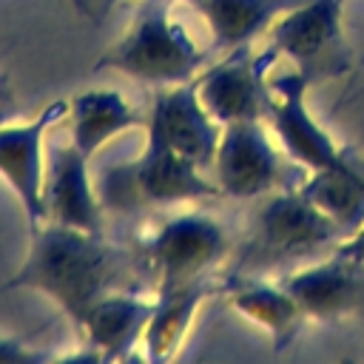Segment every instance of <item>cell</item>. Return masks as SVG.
Instances as JSON below:
<instances>
[{
	"mask_svg": "<svg viewBox=\"0 0 364 364\" xmlns=\"http://www.w3.org/2000/svg\"><path fill=\"white\" fill-rule=\"evenodd\" d=\"M128 270L131 259L125 247L105 242L102 233L43 222L28 233L26 259L0 293L37 290L48 296L77 330L102 296L122 290Z\"/></svg>",
	"mask_w": 364,
	"mask_h": 364,
	"instance_id": "1",
	"label": "cell"
},
{
	"mask_svg": "<svg viewBox=\"0 0 364 364\" xmlns=\"http://www.w3.org/2000/svg\"><path fill=\"white\" fill-rule=\"evenodd\" d=\"M173 0H136L128 31L94 63L97 71L111 68L151 85H176L193 80L208 51L196 46L188 28L171 14Z\"/></svg>",
	"mask_w": 364,
	"mask_h": 364,
	"instance_id": "2",
	"label": "cell"
},
{
	"mask_svg": "<svg viewBox=\"0 0 364 364\" xmlns=\"http://www.w3.org/2000/svg\"><path fill=\"white\" fill-rule=\"evenodd\" d=\"M102 208L117 213H131L142 205H188L219 199L222 191L216 179L185 156L145 142L136 159L108 165L97 182Z\"/></svg>",
	"mask_w": 364,
	"mask_h": 364,
	"instance_id": "3",
	"label": "cell"
},
{
	"mask_svg": "<svg viewBox=\"0 0 364 364\" xmlns=\"http://www.w3.org/2000/svg\"><path fill=\"white\" fill-rule=\"evenodd\" d=\"M267 46L310 85L344 77L355 63L344 34V0H301L270 26Z\"/></svg>",
	"mask_w": 364,
	"mask_h": 364,
	"instance_id": "4",
	"label": "cell"
},
{
	"mask_svg": "<svg viewBox=\"0 0 364 364\" xmlns=\"http://www.w3.org/2000/svg\"><path fill=\"white\" fill-rule=\"evenodd\" d=\"M210 171L222 196L233 199H256L279 188L299 185L307 176L304 168L287 159L264 119L222 125Z\"/></svg>",
	"mask_w": 364,
	"mask_h": 364,
	"instance_id": "5",
	"label": "cell"
},
{
	"mask_svg": "<svg viewBox=\"0 0 364 364\" xmlns=\"http://www.w3.org/2000/svg\"><path fill=\"white\" fill-rule=\"evenodd\" d=\"M142 253L156 279V293H171L213 276L230 253V236L210 213L185 210L159 222L142 242Z\"/></svg>",
	"mask_w": 364,
	"mask_h": 364,
	"instance_id": "6",
	"label": "cell"
},
{
	"mask_svg": "<svg viewBox=\"0 0 364 364\" xmlns=\"http://www.w3.org/2000/svg\"><path fill=\"white\" fill-rule=\"evenodd\" d=\"M344 233L338 225L318 210L299 185L273 191L256 210L253 247L267 259H304L318 250H336Z\"/></svg>",
	"mask_w": 364,
	"mask_h": 364,
	"instance_id": "7",
	"label": "cell"
},
{
	"mask_svg": "<svg viewBox=\"0 0 364 364\" xmlns=\"http://www.w3.org/2000/svg\"><path fill=\"white\" fill-rule=\"evenodd\" d=\"M279 54L267 46L256 51L253 46H239L225 51V57L199 71V97L219 125L239 119H267L270 108V68Z\"/></svg>",
	"mask_w": 364,
	"mask_h": 364,
	"instance_id": "8",
	"label": "cell"
},
{
	"mask_svg": "<svg viewBox=\"0 0 364 364\" xmlns=\"http://www.w3.org/2000/svg\"><path fill=\"white\" fill-rule=\"evenodd\" d=\"M196 77L176 85H159L154 91L145 114V142L168 148L208 171L216 156L222 125L205 108Z\"/></svg>",
	"mask_w": 364,
	"mask_h": 364,
	"instance_id": "9",
	"label": "cell"
},
{
	"mask_svg": "<svg viewBox=\"0 0 364 364\" xmlns=\"http://www.w3.org/2000/svg\"><path fill=\"white\" fill-rule=\"evenodd\" d=\"M307 88L310 82L293 68L270 80V108H267V128L273 131L279 148L287 154L290 162L299 168L321 171L341 165L350 151L338 148L330 131L310 114L307 108Z\"/></svg>",
	"mask_w": 364,
	"mask_h": 364,
	"instance_id": "10",
	"label": "cell"
},
{
	"mask_svg": "<svg viewBox=\"0 0 364 364\" xmlns=\"http://www.w3.org/2000/svg\"><path fill=\"white\" fill-rule=\"evenodd\" d=\"M68 100L48 102L26 122L6 119L0 125V176L17 196L28 233L46 222L43 213V179H46V134L65 119Z\"/></svg>",
	"mask_w": 364,
	"mask_h": 364,
	"instance_id": "11",
	"label": "cell"
},
{
	"mask_svg": "<svg viewBox=\"0 0 364 364\" xmlns=\"http://www.w3.org/2000/svg\"><path fill=\"white\" fill-rule=\"evenodd\" d=\"M43 213L46 222L102 233L105 208L91 176V156H85L71 139L46 148Z\"/></svg>",
	"mask_w": 364,
	"mask_h": 364,
	"instance_id": "12",
	"label": "cell"
},
{
	"mask_svg": "<svg viewBox=\"0 0 364 364\" xmlns=\"http://www.w3.org/2000/svg\"><path fill=\"white\" fill-rule=\"evenodd\" d=\"M364 264H355L338 253L324 262L304 264L282 279V284L301 304L307 318L336 321L355 313L364 301Z\"/></svg>",
	"mask_w": 364,
	"mask_h": 364,
	"instance_id": "13",
	"label": "cell"
},
{
	"mask_svg": "<svg viewBox=\"0 0 364 364\" xmlns=\"http://www.w3.org/2000/svg\"><path fill=\"white\" fill-rule=\"evenodd\" d=\"M151 313H154V296L148 299L142 293L114 290L85 313L77 333L91 347L94 358H105V361L128 358L134 347L142 344Z\"/></svg>",
	"mask_w": 364,
	"mask_h": 364,
	"instance_id": "14",
	"label": "cell"
},
{
	"mask_svg": "<svg viewBox=\"0 0 364 364\" xmlns=\"http://www.w3.org/2000/svg\"><path fill=\"white\" fill-rule=\"evenodd\" d=\"M222 290L228 296V304L239 316H245L247 321L270 333L276 353L290 347L307 321L301 304L282 284V279L267 282V279L245 273V276H230Z\"/></svg>",
	"mask_w": 364,
	"mask_h": 364,
	"instance_id": "15",
	"label": "cell"
},
{
	"mask_svg": "<svg viewBox=\"0 0 364 364\" xmlns=\"http://www.w3.org/2000/svg\"><path fill=\"white\" fill-rule=\"evenodd\" d=\"M65 119H68V139L91 159L114 136L136 125H145V114H139L119 91L111 88L77 91L74 97H68Z\"/></svg>",
	"mask_w": 364,
	"mask_h": 364,
	"instance_id": "16",
	"label": "cell"
},
{
	"mask_svg": "<svg viewBox=\"0 0 364 364\" xmlns=\"http://www.w3.org/2000/svg\"><path fill=\"white\" fill-rule=\"evenodd\" d=\"M205 20L210 40L219 51H233L239 46H256L267 37L270 26L299 6L301 0H188Z\"/></svg>",
	"mask_w": 364,
	"mask_h": 364,
	"instance_id": "17",
	"label": "cell"
},
{
	"mask_svg": "<svg viewBox=\"0 0 364 364\" xmlns=\"http://www.w3.org/2000/svg\"><path fill=\"white\" fill-rule=\"evenodd\" d=\"M225 284H219L213 276L193 282L188 287L171 290V293H154V313L142 338L145 355L151 361H168L179 353V347L188 338V330L199 313V307L208 301V296H213L216 290H222Z\"/></svg>",
	"mask_w": 364,
	"mask_h": 364,
	"instance_id": "18",
	"label": "cell"
},
{
	"mask_svg": "<svg viewBox=\"0 0 364 364\" xmlns=\"http://www.w3.org/2000/svg\"><path fill=\"white\" fill-rule=\"evenodd\" d=\"M299 188L318 210H324L338 225L344 239L361 228L364 222V165L353 159V154L341 165L310 171L299 182Z\"/></svg>",
	"mask_w": 364,
	"mask_h": 364,
	"instance_id": "19",
	"label": "cell"
},
{
	"mask_svg": "<svg viewBox=\"0 0 364 364\" xmlns=\"http://www.w3.org/2000/svg\"><path fill=\"white\" fill-rule=\"evenodd\" d=\"M46 358H51V353L31 347L26 338L0 336V364H34V361H46Z\"/></svg>",
	"mask_w": 364,
	"mask_h": 364,
	"instance_id": "20",
	"label": "cell"
},
{
	"mask_svg": "<svg viewBox=\"0 0 364 364\" xmlns=\"http://www.w3.org/2000/svg\"><path fill=\"white\" fill-rule=\"evenodd\" d=\"M333 253H338V256H344V259H350L355 264H364V222H361V228L355 233H350L347 239H341Z\"/></svg>",
	"mask_w": 364,
	"mask_h": 364,
	"instance_id": "21",
	"label": "cell"
},
{
	"mask_svg": "<svg viewBox=\"0 0 364 364\" xmlns=\"http://www.w3.org/2000/svg\"><path fill=\"white\" fill-rule=\"evenodd\" d=\"M68 3H71L82 17H88V20H100V11L105 14V11L114 6L111 0H68Z\"/></svg>",
	"mask_w": 364,
	"mask_h": 364,
	"instance_id": "22",
	"label": "cell"
},
{
	"mask_svg": "<svg viewBox=\"0 0 364 364\" xmlns=\"http://www.w3.org/2000/svg\"><path fill=\"white\" fill-rule=\"evenodd\" d=\"M11 105H14V94H11V85H9V80L0 74V111H11Z\"/></svg>",
	"mask_w": 364,
	"mask_h": 364,
	"instance_id": "23",
	"label": "cell"
},
{
	"mask_svg": "<svg viewBox=\"0 0 364 364\" xmlns=\"http://www.w3.org/2000/svg\"><path fill=\"white\" fill-rule=\"evenodd\" d=\"M6 119H11V111H0V125H3Z\"/></svg>",
	"mask_w": 364,
	"mask_h": 364,
	"instance_id": "24",
	"label": "cell"
}]
</instances>
